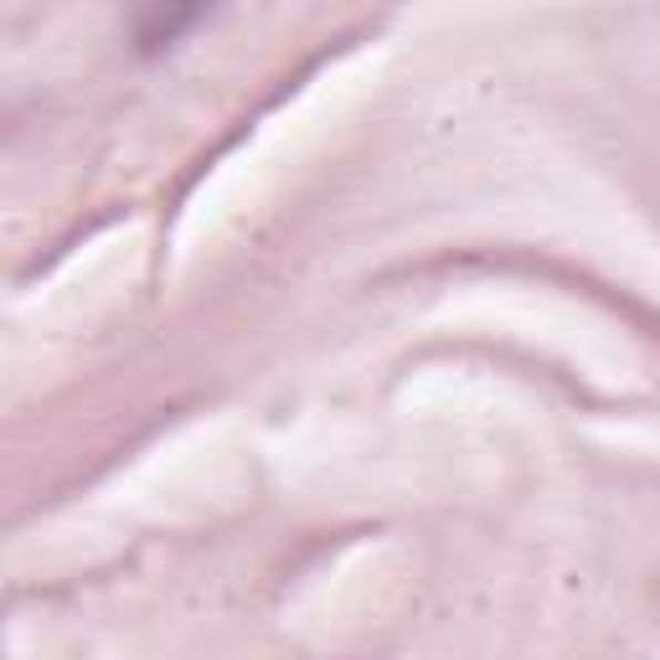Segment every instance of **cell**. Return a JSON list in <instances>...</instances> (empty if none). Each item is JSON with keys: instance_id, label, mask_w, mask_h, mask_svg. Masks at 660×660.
<instances>
[{"instance_id": "cell-1", "label": "cell", "mask_w": 660, "mask_h": 660, "mask_svg": "<svg viewBox=\"0 0 660 660\" xmlns=\"http://www.w3.org/2000/svg\"><path fill=\"white\" fill-rule=\"evenodd\" d=\"M207 21V11H171V16H151V27H140V42L145 47H176L181 31Z\"/></svg>"}]
</instances>
